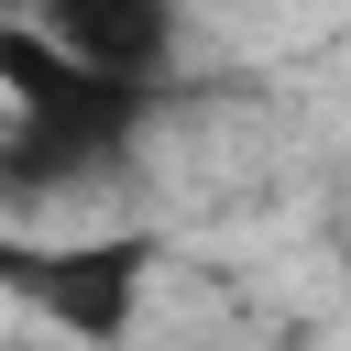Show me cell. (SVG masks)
Returning a JSON list of instances; mask_svg holds the SVG:
<instances>
[{
	"mask_svg": "<svg viewBox=\"0 0 351 351\" xmlns=\"http://www.w3.org/2000/svg\"><path fill=\"white\" fill-rule=\"evenodd\" d=\"M165 110V77L77 66L55 33L0 22V176L11 197H44L66 176H121Z\"/></svg>",
	"mask_w": 351,
	"mask_h": 351,
	"instance_id": "1",
	"label": "cell"
},
{
	"mask_svg": "<svg viewBox=\"0 0 351 351\" xmlns=\"http://www.w3.org/2000/svg\"><path fill=\"white\" fill-rule=\"evenodd\" d=\"M154 274H165V230H143V219H121V230H66V241H44V230H0V285L44 318V329H66L77 351H121L132 329H143V296H154Z\"/></svg>",
	"mask_w": 351,
	"mask_h": 351,
	"instance_id": "2",
	"label": "cell"
},
{
	"mask_svg": "<svg viewBox=\"0 0 351 351\" xmlns=\"http://www.w3.org/2000/svg\"><path fill=\"white\" fill-rule=\"evenodd\" d=\"M22 22L55 33L77 66L165 77V66H176V33H186V0H22Z\"/></svg>",
	"mask_w": 351,
	"mask_h": 351,
	"instance_id": "3",
	"label": "cell"
}]
</instances>
